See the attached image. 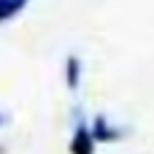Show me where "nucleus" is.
<instances>
[{"instance_id":"f257e3e1","label":"nucleus","mask_w":154,"mask_h":154,"mask_svg":"<svg viewBox=\"0 0 154 154\" xmlns=\"http://www.w3.org/2000/svg\"><path fill=\"white\" fill-rule=\"evenodd\" d=\"M70 154H95V138H92V127L79 119L73 138H70Z\"/></svg>"},{"instance_id":"f03ea898","label":"nucleus","mask_w":154,"mask_h":154,"mask_svg":"<svg viewBox=\"0 0 154 154\" xmlns=\"http://www.w3.org/2000/svg\"><path fill=\"white\" fill-rule=\"evenodd\" d=\"M119 135H122V133H119L116 127H111L106 116H95V119H92V138H95V143H97V141L111 143V141H116Z\"/></svg>"},{"instance_id":"7ed1b4c3","label":"nucleus","mask_w":154,"mask_h":154,"mask_svg":"<svg viewBox=\"0 0 154 154\" xmlns=\"http://www.w3.org/2000/svg\"><path fill=\"white\" fill-rule=\"evenodd\" d=\"M65 81L70 89H79V81H81V60L79 57H68L65 62Z\"/></svg>"},{"instance_id":"20e7f679","label":"nucleus","mask_w":154,"mask_h":154,"mask_svg":"<svg viewBox=\"0 0 154 154\" xmlns=\"http://www.w3.org/2000/svg\"><path fill=\"white\" fill-rule=\"evenodd\" d=\"M27 3H30V0H0V22H5V19H11L14 14H19Z\"/></svg>"},{"instance_id":"39448f33","label":"nucleus","mask_w":154,"mask_h":154,"mask_svg":"<svg viewBox=\"0 0 154 154\" xmlns=\"http://www.w3.org/2000/svg\"><path fill=\"white\" fill-rule=\"evenodd\" d=\"M3 122H5V116H3V114H0V125H3Z\"/></svg>"},{"instance_id":"423d86ee","label":"nucleus","mask_w":154,"mask_h":154,"mask_svg":"<svg viewBox=\"0 0 154 154\" xmlns=\"http://www.w3.org/2000/svg\"><path fill=\"white\" fill-rule=\"evenodd\" d=\"M0 154H3V149H0Z\"/></svg>"}]
</instances>
